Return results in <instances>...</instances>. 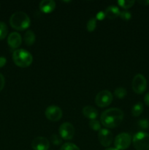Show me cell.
I'll use <instances>...</instances> for the list:
<instances>
[{"mask_svg": "<svg viewBox=\"0 0 149 150\" xmlns=\"http://www.w3.org/2000/svg\"><path fill=\"white\" fill-rule=\"evenodd\" d=\"M60 150H80L77 146L72 143H65L61 146Z\"/></svg>", "mask_w": 149, "mask_h": 150, "instance_id": "obj_23", "label": "cell"}, {"mask_svg": "<svg viewBox=\"0 0 149 150\" xmlns=\"http://www.w3.org/2000/svg\"><path fill=\"white\" fill-rule=\"evenodd\" d=\"M22 39L20 34L17 32H12L7 38V43L11 48L15 49L21 45Z\"/></svg>", "mask_w": 149, "mask_h": 150, "instance_id": "obj_12", "label": "cell"}, {"mask_svg": "<svg viewBox=\"0 0 149 150\" xmlns=\"http://www.w3.org/2000/svg\"><path fill=\"white\" fill-rule=\"evenodd\" d=\"M32 147L34 150H48L50 147V142L46 138L38 136L32 141Z\"/></svg>", "mask_w": 149, "mask_h": 150, "instance_id": "obj_11", "label": "cell"}, {"mask_svg": "<svg viewBox=\"0 0 149 150\" xmlns=\"http://www.w3.org/2000/svg\"><path fill=\"white\" fill-rule=\"evenodd\" d=\"M105 12H102V11H99V13L96 14V18H95L96 20H99V21H102L103 19H105Z\"/></svg>", "mask_w": 149, "mask_h": 150, "instance_id": "obj_27", "label": "cell"}, {"mask_svg": "<svg viewBox=\"0 0 149 150\" xmlns=\"http://www.w3.org/2000/svg\"><path fill=\"white\" fill-rule=\"evenodd\" d=\"M8 33V28L4 22L0 21V40H4Z\"/></svg>", "mask_w": 149, "mask_h": 150, "instance_id": "obj_19", "label": "cell"}, {"mask_svg": "<svg viewBox=\"0 0 149 150\" xmlns=\"http://www.w3.org/2000/svg\"><path fill=\"white\" fill-rule=\"evenodd\" d=\"M124 117V113L121 109L111 108L102 113L100 117V121L102 125L107 128H114L121 124Z\"/></svg>", "mask_w": 149, "mask_h": 150, "instance_id": "obj_1", "label": "cell"}, {"mask_svg": "<svg viewBox=\"0 0 149 150\" xmlns=\"http://www.w3.org/2000/svg\"><path fill=\"white\" fill-rule=\"evenodd\" d=\"M144 101H145V103L149 106V92H148L145 95Z\"/></svg>", "mask_w": 149, "mask_h": 150, "instance_id": "obj_31", "label": "cell"}, {"mask_svg": "<svg viewBox=\"0 0 149 150\" xmlns=\"http://www.w3.org/2000/svg\"><path fill=\"white\" fill-rule=\"evenodd\" d=\"M113 94L114 96L118 98V99H123V98L126 97L127 92L124 87H118L115 89Z\"/></svg>", "mask_w": 149, "mask_h": 150, "instance_id": "obj_18", "label": "cell"}, {"mask_svg": "<svg viewBox=\"0 0 149 150\" xmlns=\"http://www.w3.org/2000/svg\"><path fill=\"white\" fill-rule=\"evenodd\" d=\"M6 63H7V59H6L5 57H0V68L4 67Z\"/></svg>", "mask_w": 149, "mask_h": 150, "instance_id": "obj_29", "label": "cell"}, {"mask_svg": "<svg viewBox=\"0 0 149 150\" xmlns=\"http://www.w3.org/2000/svg\"><path fill=\"white\" fill-rule=\"evenodd\" d=\"M134 1H124V0H120L118 1V4L124 9H129L134 5Z\"/></svg>", "mask_w": 149, "mask_h": 150, "instance_id": "obj_21", "label": "cell"}, {"mask_svg": "<svg viewBox=\"0 0 149 150\" xmlns=\"http://www.w3.org/2000/svg\"><path fill=\"white\" fill-rule=\"evenodd\" d=\"M120 17L121 19L124 21H129L131 19V14L129 11H127V10H124V11L121 12L120 13Z\"/></svg>", "mask_w": 149, "mask_h": 150, "instance_id": "obj_25", "label": "cell"}, {"mask_svg": "<svg viewBox=\"0 0 149 150\" xmlns=\"http://www.w3.org/2000/svg\"><path fill=\"white\" fill-rule=\"evenodd\" d=\"M133 146L136 150H149V134L138 132L133 137Z\"/></svg>", "mask_w": 149, "mask_h": 150, "instance_id": "obj_4", "label": "cell"}, {"mask_svg": "<svg viewBox=\"0 0 149 150\" xmlns=\"http://www.w3.org/2000/svg\"><path fill=\"white\" fill-rule=\"evenodd\" d=\"M96 27V19L95 18H91L90 20L88 21L87 24H86V29H87L88 32H92L95 30Z\"/></svg>", "mask_w": 149, "mask_h": 150, "instance_id": "obj_20", "label": "cell"}, {"mask_svg": "<svg viewBox=\"0 0 149 150\" xmlns=\"http://www.w3.org/2000/svg\"><path fill=\"white\" fill-rule=\"evenodd\" d=\"M45 115L48 120L51 122L59 121L63 115L62 110L56 105H50L46 108Z\"/></svg>", "mask_w": 149, "mask_h": 150, "instance_id": "obj_8", "label": "cell"}, {"mask_svg": "<svg viewBox=\"0 0 149 150\" xmlns=\"http://www.w3.org/2000/svg\"><path fill=\"white\" fill-rule=\"evenodd\" d=\"M89 127H91V129H92L94 131H99L101 130V125L100 122L97 120H90L89 122Z\"/></svg>", "mask_w": 149, "mask_h": 150, "instance_id": "obj_22", "label": "cell"}, {"mask_svg": "<svg viewBox=\"0 0 149 150\" xmlns=\"http://www.w3.org/2000/svg\"><path fill=\"white\" fill-rule=\"evenodd\" d=\"M51 141L54 145H57V146H58V145H60L62 143L61 139L56 134H53L51 136Z\"/></svg>", "mask_w": 149, "mask_h": 150, "instance_id": "obj_24", "label": "cell"}, {"mask_svg": "<svg viewBox=\"0 0 149 150\" xmlns=\"http://www.w3.org/2000/svg\"><path fill=\"white\" fill-rule=\"evenodd\" d=\"M13 60L20 67H28L33 62V57L29 51L24 49H17L13 52Z\"/></svg>", "mask_w": 149, "mask_h": 150, "instance_id": "obj_3", "label": "cell"}, {"mask_svg": "<svg viewBox=\"0 0 149 150\" xmlns=\"http://www.w3.org/2000/svg\"><path fill=\"white\" fill-rule=\"evenodd\" d=\"M4 84H5V79H4V77L3 76V75L1 73H0V92L3 89Z\"/></svg>", "mask_w": 149, "mask_h": 150, "instance_id": "obj_28", "label": "cell"}, {"mask_svg": "<svg viewBox=\"0 0 149 150\" xmlns=\"http://www.w3.org/2000/svg\"><path fill=\"white\" fill-rule=\"evenodd\" d=\"M59 135L64 140H71L74 136V127L71 123L64 122L59 127Z\"/></svg>", "mask_w": 149, "mask_h": 150, "instance_id": "obj_9", "label": "cell"}, {"mask_svg": "<svg viewBox=\"0 0 149 150\" xmlns=\"http://www.w3.org/2000/svg\"><path fill=\"white\" fill-rule=\"evenodd\" d=\"M98 139L102 146L108 147L113 141V136L112 132L110 131L108 129H101L98 133Z\"/></svg>", "mask_w": 149, "mask_h": 150, "instance_id": "obj_10", "label": "cell"}, {"mask_svg": "<svg viewBox=\"0 0 149 150\" xmlns=\"http://www.w3.org/2000/svg\"><path fill=\"white\" fill-rule=\"evenodd\" d=\"M83 114L86 118L89 119L90 120H96L98 117V111L93 107L87 105L83 108Z\"/></svg>", "mask_w": 149, "mask_h": 150, "instance_id": "obj_14", "label": "cell"}, {"mask_svg": "<svg viewBox=\"0 0 149 150\" xmlns=\"http://www.w3.org/2000/svg\"><path fill=\"white\" fill-rule=\"evenodd\" d=\"M29 17L24 12L18 11L13 13L10 18V24L13 29L18 31H23L30 26Z\"/></svg>", "mask_w": 149, "mask_h": 150, "instance_id": "obj_2", "label": "cell"}, {"mask_svg": "<svg viewBox=\"0 0 149 150\" xmlns=\"http://www.w3.org/2000/svg\"><path fill=\"white\" fill-rule=\"evenodd\" d=\"M131 143V137L129 133H122L118 134L114 140L115 149L125 150L129 147Z\"/></svg>", "mask_w": 149, "mask_h": 150, "instance_id": "obj_6", "label": "cell"}, {"mask_svg": "<svg viewBox=\"0 0 149 150\" xmlns=\"http://www.w3.org/2000/svg\"><path fill=\"white\" fill-rule=\"evenodd\" d=\"M105 150H118V149H115V148H111V147H110V148H107V149H105Z\"/></svg>", "mask_w": 149, "mask_h": 150, "instance_id": "obj_32", "label": "cell"}, {"mask_svg": "<svg viewBox=\"0 0 149 150\" xmlns=\"http://www.w3.org/2000/svg\"><path fill=\"white\" fill-rule=\"evenodd\" d=\"M137 2L143 6H148L149 0H142V1H137Z\"/></svg>", "mask_w": 149, "mask_h": 150, "instance_id": "obj_30", "label": "cell"}, {"mask_svg": "<svg viewBox=\"0 0 149 150\" xmlns=\"http://www.w3.org/2000/svg\"><path fill=\"white\" fill-rule=\"evenodd\" d=\"M132 89L136 94L141 95L147 88V81L145 78L142 74H137L132 80Z\"/></svg>", "mask_w": 149, "mask_h": 150, "instance_id": "obj_7", "label": "cell"}, {"mask_svg": "<svg viewBox=\"0 0 149 150\" xmlns=\"http://www.w3.org/2000/svg\"><path fill=\"white\" fill-rule=\"evenodd\" d=\"M39 10L43 13H51L55 10L56 2L53 0H43L39 3Z\"/></svg>", "mask_w": 149, "mask_h": 150, "instance_id": "obj_13", "label": "cell"}, {"mask_svg": "<svg viewBox=\"0 0 149 150\" xmlns=\"http://www.w3.org/2000/svg\"><path fill=\"white\" fill-rule=\"evenodd\" d=\"M36 37L35 34L32 30H28L24 35V42L26 45H32L35 42Z\"/></svg>", "mask_w": 149, "mask_h": 150, "instance_id": "obj_16", "label": "cell"}, {"mask_svg": "<svg viewBox=\"0 0 149 150\" xmlns=\"http://www.w3.org/2000/svg\"><path fill=\"white\" fill-rule=\"evenodd\" d=\"M143 108H144V107H143V103H137L131 108V114L135 117H139L143 113Z\"/></svg>", "mask_w": 149, "mask_h": 150, "instance_id": "obj_17", "label": "cell"}, {"mask_svg": "<svg viewBox=\"0 0 149 150\" xmlns=\"http://www.w3.org/2000/svg\"><path fill=\"white\" fill-rule=\"evenodd\" d=\"M138 125L140 126V128L143 129V130H147L148 128H149V122L147 120H140L138 122Z\"/></svg>", "mask_w": 149, "mask_h": 150, "instance_id": "obj_26", "label": "cell"}, {"mask_svg": "<svg viewBox=\"0 0 149 150\" xmlns=\"http://www.w3.org/2000/svg\"><path fill=\"white\" fill-rule=\"evenodd\" d=\"M112 99L113 97L110 91L102 90L96 95L95 98V103L100 108H104L110 105Z\"/></svg>", "mask_w": 149, "mask_h": 150, "instance_id": "obj_5", "label": "cell"}, {"mask_svg": "<svg viewBox=\"0 0 149 150\" xmlns=\"http://www.w3.org/2000/svg\"><path fill=\"white\" fill-rule=\"evenodd\" d=\"M120 10L117 7L114 5H110L107 7L105 11V17L108 19H115L120 16Z\"/></svg>", "mask_w": 149, "mask_h": 150, "instance_id": "obj_15", "label": "cell"}]
</instances>
